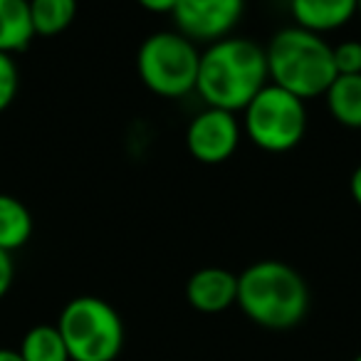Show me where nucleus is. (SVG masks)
<instances>
[{
    "label": "nucleus",
    "mask_w": 361,
    "mask_h": 361,
    "mask_svg": "<svg viewBox=\"0 0 361 361\" xmlns=\"http://www.w3.org/2000/svg\"><path fill=\"white\" fill-rule=\"evenodd\" d=\"M146 13H154V16H171L176 8V0H136Z\"/></svg>",
    "instance_id": "obj_19"
},
{
    "label": "nucleus",
    "mask_w": 361,
    "mask_h": 361,
    "mask_svg": "<svg viewBox=\"0 0 361 361\" xmlns=\"http://www.w3.org/2000/svg\"><path fill=\"white\" fill-rule=\"evenodd\" d=\"M354 361H361V354H359V356H354Z\"/></svg>",
    "instance_id": "obj_22"
},
{
    "label": "nucleus",
    "mask_w": 361,
    "mask_h": 361,
    "mask_svg": "<svg viewBox=\"0 0 361 361\" xmlns=\"http://www.w3.org/2000/svg\"><path fill=\"white\" fill-rule=\"evenodd\" d=\"M307 131V109L300 97L267 82L243 109V134L260 151H292Z\"/></svg>",
    "instance_id": "obj_6"
},
{
    "label": "nucleus",
    "mask_w": 361,
    "mask_h": 361,
    "mask_svg": "<svg viewBox=\"0 0 361 361\" xmlns=\"http://www.w3.org/2000/svg\"><path fill=\"white\" fill-rule=\"evenodd\" d=\"M32 228L30 208L11 193H0V250H20L32 238Z\"/></svg>",
    "instance_id": "obj_13"
},
{
    "label": "nucleus",
    "mask_w": 361,
    "mask_h": 361,
    "mask_svg": "<svg viewBox=\"0 0 361 361\" xmlns=\"http://www.w3.org/2000/svg\"><path fill=\"white\" fill-rule=\"evenodd\" d=\"M349 196H351V201L361 208V164L356 166L349 176Z\"/></svg>",
    "instance_id": "obj_20"
},
{
    "label": "nucleus",
    "mask_w": 361,
    "mask_h": 361,
    "mask_svg": "<svg viewBox=\"0 0 361 361\" xmlns=\"http://www.w3.org/2000/svg\"><path fill=\"white\" fill-rule=\"evenodd\" d=\"M270 82L265 47L250 37L228 35L206 45L201 52L196 92L206 106L226 111H243L252 97Z\"/></svg>",
    "instance_id": "obj_1"
},
{
    "label": "nucleus",
    "mask_w": 361,
    "mask_h": 361,
    "mask_svg": "<svg viewBox=\"0 0 361 361\" xmlns=\"http://www.w3.org/2000/svg\"><path fill=\"white\" fill-rule=\"evenodd\" d=\"M23 361H70V351L57 324H35L25 331L20 346Z\"/></svg>",
    "instance_id": "obj_14"
},
{
    "label": "nucleus",
    "mask_w": 361,
    "mask_h": 361,
    "mask_svg": "<svg viewBox=\"0 0 361 361\" xmlns=\"http://www.w3.org/2000/svg\"><path fill=\"white\" fill-rule=\"evenodd\" d=\"M35 35L55 37L65 32L77 18V0H27Z\"/></svg>",
    "instance_id": "obj_15"
},
{
    "label": "nucleus",
    "mask_w": 361,
    "mask_h": 361,
    "mask_svg": "<svg viewBox=\"0 0 361 361\" xmlns=\"http://www.w3.org/2000/svg\"><path fill=\"white\" fill-rule=\"evenodd\" d=\"M186 300L196 312L221 314L238 300V275L226 267H201L186 282Z\"/></svg>",
    "instance_id": "obj_9"
},
{
    "label": "nucleus",
    "mask_w": 361,
    "mask_h": 361,
    "mask_svg": "<svg viewBox=\"0 0 361 361\" xmlns=\"http://www.w3.org/2000/svg\"><path fill=\"white\" fill-rule=\"evenodd\" d=\"M243 124L233 111L206 106L186 129V149L198 164L216 166L228 161L240 146Z\"/></svg>",
    "instance_id": "obj_8"
},
{
    "label": "nucleus",
    "mask_w": 361,
    "mask_h": 361,
    "mask_svg": "<svg viewBox=\"0 0 361 361\" xmlns=\"http://www.w3.org/2000/svg\"><path fill=\"white\" fill-rule=\"evenodd\" d=\"M35 40L27 0H0V52L18 55Z\"/></svg>",
    "instance_id": "obj_11"
},
{
    "label": "nucleus",
    "mask_w": 361,
    "mask_h": 361,
    "mask_svg": "<svg viewBox=\"0 0 361 361\" xmlns=\"http://www.w3.org/2000/svg\"><path fill=\"white\" fill-rule=\"evenodd\" d=\"M18 90H20V72L16 57L0 52V114L16 102Z\"/></svg>",
    "instance_id": "obj_16"
},
{
    "label": "nucleus",
    "mask_w": 361,
    "mask_h": 361,
    "mask_svg": "<svg viewBox=\"0 0 361 361\" xmlns=\"http://www.w3.org/2000/svg\"><path fill=\"white\" fill-rule=\"evenodd\" d=\"M13 277H16V262H13V252L0 250V300L11 292Z\"/></svg>",
    "instance_id": "obj_18"
},
{
    "label": "nucleus",
    "mask_w": 361,
    "mask_h": 361,
    "mask_svg": "<svg viewBox=\"0 0 361 361\" xmlns=\"http://www.w3.org/2000/svg\"><path fill=\"white\" fill-rule=\"evenodd\" d=\"M359 16H361V0H359Z\"/></svg>",
    "instance_id": "obj_23"
},
{
    "label": "nucleus",
    "mask_w": 361,
    "mask_h": 361,
    "mask_svg": "<svg viewBox=\"0 0 361 361\" xmlns=\"http://www.w3.org/2000/svg\"><path fill=\"white\" fill-rule=\"evenodd\" d=\"M290 16L297 27L324 35L359 16V0H290Z\"/></svg>",
    "instance_id": "obj_10"
},
{
    "label": "nucleus",
    "mask_w": 361,
    "mask_h": 361,
    "mask_svg": "<svg viewBox=\"0 0 361 361\" xmlns=\"http://www.w3.org/2000/svg\"><path fill=\"white\" fill-rule=\"evenodd\" d=\"M201 52L178 30L151 32L136 52V72L144 87L164 99H180L196 92Z\"/></svg>",
    "instance_id": "obj_5"
},
{
    "label": "nucleus",
    "mask_w": 361,
    "mask_h": 361,
    "mask_svg": "<svg viewBox=\"0 0 361 361\" xmlns=\"http://www.w3.org/2000/svg\"><path fill=\"white\" fill-rule=\"evenodd\" d=\"M57 329L70 361H114L124 349V322L106 300L80 295L62 307Z\"/></svg>",
    "instance_id": "obj_4"
},
{
    "label": "nucleus",
    "mask_w": 361,
    "mask_h": 361,
    "mask_svg": "<svg viewBox=\"0 0 361 361\" xmlns=\"http://www.w3.org/2000/svg\"><path fill=\"white\" fill-rule=\"evenodd\" d=\"M331 60L336 75H361V42L344 40L339 45H331Z\"/></svg>",
    "instance_id": "obj_17"
},
{
    "label": "nucleus",
    "mask_w": 361,
    "mask_h": 361,
    "mask_svg": "<svg viewBox=\"0 0 361 361\" xmlns=\"http://www.w3.org/2000/svg\"><path fill=\"white\" fill-rule=\"evenodd\" d=\"M265 57L272 85L300 97L302 102L324 97L336 77L329 42L297 25L277 30L265 47Z\"/></svg>",
    "instance_id": "obj_3"
},
{
    "label": "nucleus",
    "mask_w": 361,
    "mask_h": 361,
    "mask_svg": "<svg viewBox=\"0 0 361 361\" xmlns=\"http://www.w3.org/2000/svg\"><path fill=\"white\" fill-rule=\"evenodd\" d=\"M0 361H23L18 349H0Z\"/></svg>",
    "instance_id": "obj_21"
},
{
    "label": "nucleus",
    "mask_w": 361,
    "mask_h": 361,
    "mask_svg": "<svg viewBox=\"0 0 361 361\" xmlns=\"http://www.w3.org/2000/svg\"><path fill=\"white\" fill-rule=\"evenodd\" d=\"M245 13V0H176L173 25L188 40L211 45L228 37Z\"/></svg>",
    "instance_id": "obj_7"
},
{
    "label": "nucleus",
    "mask_w": 361,
    "mask_h": 361,
    "mask_svg": "<svg viewBox=\"0 0 361 361\" xmlns=\"http://www.w3.org/2000/svg\"><path fill=\"white\" fill-rule=\"evenodd\" d=\"M235 305L262 329L297 326L310 310V290L300 272L280 260H260L238 275Z\"/></svg>",
    "instance_id": "obj_2"
},
{
    "label": "nucleus",
    "mask_w": 361,
    "mask_h": 361,
    "mask_svg": "<svg viewBox=\"0 0 361 361\" xmlns=\"http://www.w3.org/2000/svg\"><path fill=\"white\" fill-rule=\"evenodd\" d=\"M324 99L331 119L346 129H361V75H336Z\"/></svg>",
    "instance_id": "obj_12"
}]
</instances>
